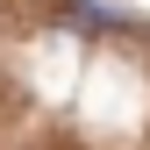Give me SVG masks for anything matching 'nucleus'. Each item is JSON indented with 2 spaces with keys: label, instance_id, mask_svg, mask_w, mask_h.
<instances>
[]
</instances>
